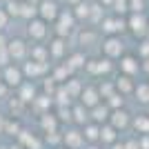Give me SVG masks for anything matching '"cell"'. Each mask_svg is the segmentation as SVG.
Masks as SVG:
<instances>
[{"label":"cell","instance_id":"obj_47","mask_svg":"<svg viewBox=\"0 0 149 149\" xmlns=\"http://www.w3.org/2000/svg\"><path fill=\"white\" fill-rule=\"evenodd\" d=\"M0 2H2V0H0Z\"/></svg>","mask_w":149,"mask_h":149},{"label":"cell","instance_id":"obj_38","mask_svg":"<svg viewBox=\"0 0 149 149\" xmlns=\"http://www.w3.org/2000/svg\"><path fill=\"white\" fill-rule=\"evenodd\" d=\"M138 145L140 149H149V136H138Z\"/></svg>","mask_w":149,"mask_h":149},{"label":"cell","instance_id":"obj_36","mask_svg":"<svg viewBox=\"0 0 149 149\" xmlns=\"http://www.w3.org/2000/svg\"><path fill=\"white\" fill-rule=\"evenodd\" d=\"M125 149H140V145H138V136H129L123 140Z\"/></svg>","mask_w":149,"mask_h":149},{"label":"cell","instance_id":"obj_42","mask_svg":"<svg viewBox=\"0 0 149 149\" xmlns=\"http://www.w3.org/2000/svg\"><path fill=\"white\" fill-rule=\"evenodd\" d=\"M105 149H125V145H123V140H118V143L109 145V147H105Z\"/></svg>","mask_w":149,"mask_h":149},{"label":"cell","instance_id":"obj_35","mask_svg":"<svg viewBox=\"0 0 149 149\" xmlns=\"http://www.w3.org/2000/svg\"><path fill=\"white\" fill-rule=\"evenodd\" d=\"M9 20H11V16L7 13V9H0V31H5L9 27Z\"/></svg>","mask_w":149,"mask_h":149},{"label":"cell","instance_id":"obj_29","mask_svg":"<svg viewBox=\"0 0 149 149\" xmlns=\"http://www.w3.org/2000/svg\"><path fill=\"white\" fill-rule=\"evenodd\" d=\"M102 18H105V13H102V5H100L98 0H93V2H91V13H89V22L100 27Z\"/></svg>","mask_w":149,"mask_h":149},{"label":"cell","instance_id":"obj_19","mask_svg":"<svg viewBox=\"0 0 149 149\" xmlns=\"http://www.w3.org/2000/svg\"><path fill=\"white\" fill-rule=\"evenodd\" d=\"M118 140H120V131L116 127H111L109 123H105L100 127V145L102 147H109V145L118 143Z\"/></svg>","mask_w":149,"mask_h":149},{"label":"cell","instance_id":"obj_45","mask_svg":"<svg viewBox=\"0 0 149 149\" xmlns=\"http://www.w3.org/2000/svg\"><path fill=\"white\" fill-rule=\"evenodd\" d=\"M65 2H67V5H71V7H76V5H80L82 0H65Z\"/></svg>","mask_w":149,"mask_h":149},{"label":"cell","instance_id":"obj_14","mask_svg":"<svg viewBox=\"0 0 149 149\" xmlns=\"http://www.w3.org/2000/svg\"><path fill=\"white\" fill-rule=\"evenodd\" d=\"M38 93H40V91H38V87H36V85H33L31 80H25V82H22V85H20L18 89H16V98H18V100H22V102H25L27 107H31V102H33V100L38 98Z\"/></svg>","mask_w":149,"mask_h":149},{"label":"cell","instance_id":"obj_43","mask_svg":"<svg viewBox=\"0 0 149 149\" xmlns=\"http://www.w3.org/2000/svg\"><path fill=\"white\" fill-rule=\"evenodd\" d=\"M143 71L149 76V58H147V60H143Z\"/></svg>","mask_w":149,"mask_h":149},{"label":"cell","instance_id":"obj_13","mask_svg":"<svg viewBox=\"0 0 149 149\" xmlns=\"http://www.w3.org/2000/svg\"><path fill=\"white\" fill-rule=\"evenodd\" d=\"M47 33H49V25H47L45 20L33 18V20L27 22V36H29L33 42H42L45 38H47Z\"/></svg>","mask_w":149,"mask_h":149},{"label":"cell","instance_id":"obj_5","mask_svg":"<svg viewBox=\"0 0 149 149\" xmlns=\"http://www.w3.org/2000/svg\"><path fill=\"white\" fill-rule=\"evenodd\" d=\"M0 80L5 82L9 89H18L22 82L27 80L25 74H22V67H18V65H7V67H2V74H0Z\"/></svg>","mask_w":149,"mask_h":149},{"label":"cell","instance_id":"obj_30","mask_svg":"<svg viewBox=\"0 0 149 149\" xmlns=\"http://www.w3.org/2000/svg\"><path fill=\"white\" fill-rule=\"evenodd\" d=\"M105 102H107V107H109L111 111H113V109H123V107H125V96H120V93H113L111 98H107Z\"/></svg>","mask_w":149,"mask_h":149},{"label":"cell","instance_id":"obj_6","mask_svg":"<svg viewBox=\"0 0 149 149\" xmlns=\"http://www.w3.org/2000/svg\"><path fill=\"white\" fill-rule=\"evenodd\" d=\"M140 71H143V60H140L136 54H125V56L118 60V74L136 78Z\"/></svg>","mask_w":149,"mask_h":149},{"label":"cell","instance_id":"obj_46","mask_svg":"<svg viewBox=\"0 0 149 149\" xmlns=\"http://www.w3.org/2000/svg\"><path fill=\"white\" fill-rule=\"evenodd\" d=\"M27 2H31V5H40L42 0H27Z\"/></svg>","mask_w":149,"mask_h":149},{"label":"cell","instance_id":"obj_21","mask_svg":"<svg viewBox=\"0 0 149 149\" xmlns=\"http://www.w3.org/2000/svg\"><path fill=\"white\" fill-rule=\"evenodd\" d=\"M62 89L67 91V96L71 100H78V98H80V93H82V89H85V85H82L80 78H74V76H71L67 82H62Z\"/></svg>","mask_w":149,"mask_h":149},{"label":"cell","instance_id":"obj_23","mask_svg":"<svg viewBox=\"0 0 149 149\" xmlns=\"http://www.w3.org/2000/svg\"><path fill=\"white\" fill-rule=\"evenodd\" d=\"M100 127L102 125H96L89 120L87 125H82V136H85V143H100Z\"/></svg>","mask_w":149,"mask_h":149},{"label":"cell","instance_id":"obj_18","mask_svg":"<svg viewBox=\"0 0 149 149\" xmlns=\"http://www.w3.org/2000/svg\"><path fill=\"white\" fill-rule=\"evenodd\" d=\"M109 116H111V109L107 107V102H100V105H96V107H91V109H89V120H91V123H96V125L109 123Z\"/></svg>","mask_w":149,"mask_h":149},{"label":"cell","instance_id":"obj_1","mask_svg":"<svg viewBox=\"0 0 149 149\" xmlns=\"http://www.w3.org/2000/svg\"><path fill=\"white\" fill-rule=\"evenodd\" d=\"M100 51H102V56L109 58V60H120V58L127 54L125 42H123L120 36H105L102 42H100Z\"/></svg>","mask_w":149,"mask_h":149},{"label":"cell","instance_id":"obj_11","mask_svg":"<svg viewBox=\"0 0 149 149\" xmlns=\"http://www.w3.org/2000/svg\"><path fill=\"white\" fill-rule=\"evenodd\" d=\"M60 11L62 9L58 7L56 0H42V2L38 5V18L45 20L47 25H49V22H56L58 16H60Z\"/></svg>","mask_w":149,"mask_h":149},{"label":"cell","instance_id":"obj_32","mask_svg":"<svg viewBox=\"0 0 149 149\" xmlns=\"http://www.w3.org/2000/svg\"><path fill=\"white\" fill-rule=\"evenodd\" d=\"M111 9L116 11V16L118 13H129V0H113Z\"/></svg>","mask_w":149,"mask_h":149},{"label":"cell","instance_id":"obj_41","mask_svg":"<svg viewBox=\"0 0 149 149\" xmlns=\"http://www.w3.org/2000/svg\"><path fill=\"white\" fill-rule=\"evenodd\" d=\"M85 149H105V147H102L100 143H87V145H85Z\"/></svg>","mask_w":149,"mask_h":149},{"label":"cell","instance_id":"obj_40","mask_svg":"<svg viewBox=\"0 0 149 149\" xmlns=\"http://www.w3.org/2000/svg\"><path fill=\"white\" fill-rule=\"evenodd\" d=\"M7 45H9V40H7V36L2 33V31H0V49H5Z\"/></svg>","mask_w":149,"mask_h":149},{"label":"cell","instance_id":"obj_10","mask_svg":"<svg viewBox=\"0 0 149 149\" xmlns=\"http://www.w3.org/2000/svg\"><path fill=\"white\" fill-rule=\"evenodd\" d=\"M85 136H82V129L80 127H71V129H65L62 134V147L67 149H85Z\"/></svg>","mask_w":149,"mask_h":149},{"label":"cell","instance_id":"obj_4","mask_svg":"<svg viewBox=\"0 0 149 149\" xmlns=\"http://www.w3.org/2000/svg\"><path fill=\"white\" fill-rule=\"evenodd\" d=\"M85 71H87L89 76H96V78H105V76H109L113 71V60H109V58H105V56L87 60Z\"/></svg>","mask_w":149,"mask_h":149},{"label":"cell","instance_id":"obj_37","mask_svg":"<svg viewBox=\"0 0 149 149\" xmlns=\"http://www.w3.org/2000/svg\"><path fill=\"white\" fill-rule=\"evenodd\" d=\"M93 38H96V31H82L80 33V42L85 45V42H91Z\"/></svg>","mask_w":149,"mask_h":149},{"label":"cell","instance_id":"obj_7","mask_svg":"<svg viewBox=\"0 0 149 149\" xmlns=\"http://www.w3.org/2000/svg\"><path fill=\"white\" fill-rule=\"evenodd\" d=\"M125 29H127V18L123 16H105L100 22V31L105 36H120Z\"/></svg>","mask_w":149,"mask_h":149},{"label":"cell","instance_id":"obj_31","mask_svg":"<svg viewBox=\"0 0 149 149\" xmlns=\"http://www.w3.org/2000/svg\"><path fill=\"white\" fill-rule=\"evenodd\" d=\"M136 56L140 58V60H147L149 58V38H143V40H140V45H138V49H136Z\"/></svg>","mask_w":149,"mask_h":149},{"label":"cell","instance_id":"obj_2","mask_svg":"<svg viewBox=\"0 0 149 149\" xmlns=\"http://www.w3.org/2000/svg\"><path fill=\"white\" fill-rule=\"evenodd\" d=\"M127 29L136 38H147V33H149V13H145V11L129 13V16H127Z\"/></svg>","mask_w":149,"mask_h":149},{"label":"cell","instance_id":"obj_12","mask_svg":"<svg viewBox=\"0 0 149 149\" xmlns=\"http://www.w3.org/2000/svg\"><path fill=\"white\" fill-rule=\"evenodd\" d=\"M49 62H33V60H27L22 62V74H25L27 80H38L42 78L45 74H49Z\"/></svg>","mask_w":149,"mask_h":149},{"label":"cell","instance_id":"obj_25","mask_svg":"<svg viewBox=\"0 0 149 149\" xmlns=\"http://www.w3.org/2000/svg\"><path fill=\"white\" fill-rule=\"evenodd\" d=\"M29 60L49 62V49H47V45H31L29 47Z\"/></svg>","mask_w":149,"mask_h":149},{"label":"cell","instance_id":"obj_22","mask_svg":"<svg viewBox=\"0 0 149 149\" xmlns=\"http://www.w3.org/2000/svg\"><path fill=\"white\" fill-rule=\"evenodd\" d=\"M131 129L136 136H149V113H136L131 120Z\"/></svg>","mask_w":149,"mask_h":149},{"label":"cell","instance_id":"obj_3","mask_svg":"<svg viewBox=\"0 0 149 149\" xmlns=\"http://www.w3.org/2000/svg\"><path fill=\"white\" fill-rule=\"evenodd\" d=\"M76 16H74V11L71 9H62L60 11V16H58V20L54 22V31H56V36H60V38H67L71 31L76 29Z\"/></svg>","mask_w":149,"mask_h":149},{"label":"cell","instance_id":"obj_24","mask_svg":"<svg viewBox=\"0 0 149 149\" xmlns=\"http://www.w3.org/2000/svg\"><path fill=\"white\" fill-rule=\"evenodd\" d=\"M134 100L143 107H149V80L136 82V91H134Z\"/></svg>","mask_w":149,"mask_h":149},{"label":"cell","instance_id":"obj_27","mask_svg":"<svg viewBox=\"0 0 149 149\" xmlns=\"http://www.w3.org/2000/svg\"><path fill=\"white\" fill-rule=\"evenodd\" d=\"M91 2L93 0H82L80 5H76L71 11H74L76 20H87L89 22V13H91Z\"/></svg>","mask_w":149,"mask_h":149},{"label":"cell","instance_id":"obj_26","mask_svg":"<svg viewBox=\"0 0 149 149\" xmlns=\"http://www.w3.org/2000/svg\"><path fill=\"white\" fill-rule=\"evenodd\" d=\"M89 58L82 54V51H74V54H69L67 56V65L71 71H78V69H85V65H87Z\"/></svg>","mask_w":149,"mask_h":149},{"label":"cell","instance_id":"obj_44","mask_svg":"<svg viewBox=\"0 0 149 149\" xmlns=\"http://www.w3.org/2000/svg\"><path fill=\"white\" fill-rule=\"evenodd\" d=\"M98 2H100L102 7H111V5H113V0H98Z\"/></svg>","mask_w":149,"mask_h":149},{"label":"cell","instance_id":"obj_9","mask_svg":"<svg viewBox=\"0 0 149 149\" xmlns=\"http://www.w3.org/2000/svg\"><path fill=\"white\" fill-rule=\"evenodd\" d=\"M131 120H134V116H131V111L127 109V107H123V109H113L111 116H109V125L116 127L120 134L127 131V129H131Z\"/></svg>","mask_w":149,"mask_h":149},{"label":"cell","instance_id":"obj_17","mask_svg":"<svg viewBox=\"0 0 149 149\" xmlns=\"http://www.w3.org/2000/svg\"><path fill=\"white\" fill-rule=\"evenodd\" d=\"M113 82H116V91H118L120 96H125V98H129V96H134V91H136V82L138 80H134L131 76L118 74Z\"/></svg>","mask_w":149,"mask_h":149},{"label":"cell","instance_id":"obj_28","mask_svg":"<svg viewBox=\"0 0 149 149\" xmlns=\"http://www.w3.org/2000/svg\"><path fill=\"white\" fill-rule=\"evenodd\" d=\"M20 18H25L27 22L38 18V5H31L27 0H22V2H20Z\"/></svg>","mask_w":149,"mask_h":149},{"label":"cell","instance_id":"obj_15","mask_svg":"<svg viewBox=\"0 0 149 149\" xmlns=\"http://www.w3.org/2000/svg\"><path fill=\"white\" fill-rule=\"evenodd\" d=\"M78 102H80V105H85L87 109H91V107L100 105V102H102V98H100L98 87H96V85H85V89H82L80 98H78Z\"/></svg>","mask_w":149,"mask_h":149},{"label":"cell","instance_id":"obj_39","mask_svg":"<svg viewBox=\"0 0 149 149\" xmlns=\"http://www.w3.org/2000/svg\"><path fill=\"white\" fill-rule=\"evenodd\" d=\"M5 127H7V116L0 111V134H5Z\"/></svg>","mask_w":149,"mask_h":149},{"label":"cell","instance_id":"obj_34","mask_svg":"<svg viewBox=\"0 0 149 149\" xmlns=\"http://www.w3.org/2000/svg\"><path fill=\"white\" fill-rule=\"evenodd\" d=\"M145 11V0H129V13Z\"/></svg>","mask_w":149,"mask_h":149},{"label":"cell","instance_id":"obj_16","mask_svg":"<svg viewBox=\"0 0 149 149\" xmlns=\"http://www.w3.org/2000/svg\"><path fill=\"white\" fill-rule=\"evenodd\" d=\"M47 49H49V58H54V60H62V58H67V56H69L67 38H60V36H56L54 40H49Z\"/></svg>","mask_w":149,"mask_h":149},{"label":"cell","instance_id":"obj_20","mask_svg":"<svg viewBox=\"0 0 149 149\" xmlns=\"http://www.w3.org/2000/svg\"><path fill=\"white\" fill-rule=\"evenodd\" d=\"M89 123V109L85 105H80V102H76V105H71V125H76V127H82V125Z\"/></svg>","mask_w":149,"mask_h":149},{"label":"cell","instance_id":"obj_33","mask_svg":"<svg viewBox=\"0 0 149 149\" xmlns=\"http://www.w3.org/2000/svg\"><path fill=\"white\" fill-rule=\"evenodd\" d=\"M20 2H22V0H11V2H5L7 13H9V16H16V18H20Z\"/></svg>","mask_w":149,"mask_h":149},{"label":"cell","instance_id":"obj_8","mask_svg":"<svg viewBox=\"0 0 149 149\" xmlns=\"http://www.w3.org/2000/svg\"><path fill=\"white\" fill-rule=\"evenodd\" d=\"M7 51L11 56V62H27L29 60V45L22 38H11L7 45Z\"/></svg>","mask_w":149,"mask_h":149}]
</instances>
